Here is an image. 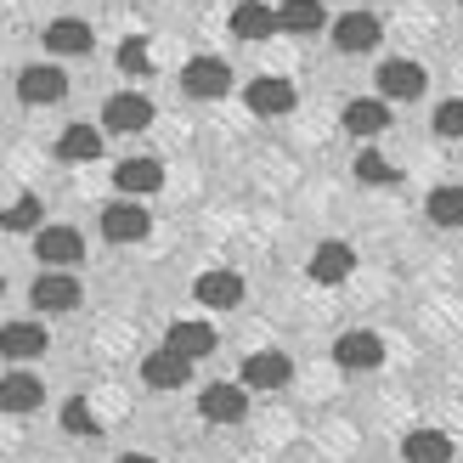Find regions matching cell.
Instances as JSON below:
<instances>
[{
	"instance_id": "14",
	"label": "cell",
	"mask_w": 463,
	"mask_h": 463,
	"mask_svg": "<svg viewBox=\"0 0 463 463\" xmlns=\"http://www.w3.org/2000/svg\"><path fill=\"white\" fill-rule=\"evenodd\" d=\"M294 379V362L283 356V351H254L249 362H243V384L249 390H283Z\"/></svg>"
},
{
	"instance_id": "12",
	"label": "cell",
	"mask_w": 463,
	"mask_h": 463,
	"mask_svg": "<svg viewBox=\"0 0 463 463\" xmlns=\"http://www.w3.org/2000/svg\"><path fill=\"white\" fill-rule=\"evenodd\" d=\"M198 412L210 424H238L243 412H249V384H210V390H203V402H198Z\"/></svg>"
},
{
	"instance_id": "6",
	"label": "cell",
	"mask_w": 463,
	"mask_h": 463,
	"mask_svg": "<svg viewBox=\"0 0 463 463\" xmlns=\"http://www.w3.org/2000/svg\"><path fill=\"white\" fill-rule=\"evenodd\" d=\"M277 29H283V17L266 0H238L232 6V40H271Z\"/></svg>"
},
{
	"instance_id": "25",
	"label": "cell",
	"mask_w": 463,
	"mask_h": 463,
	"mask_svg": "<svg viewBox=\"0 0 463 463\" xmlns=\"http://www.w3.org/2000/svg\"><path fill=\"white\" fill-rule=\"evenodd\" d=\"M277 17H283V34H317L322 29V0H283Z\"/></svg>"
},
{
	"instance_id": "7",
	"label": "cell",
	"mask_w": 463,
	"mask_h": 463,
	"mask_svg": "<svg viewBox=\"0 0 463 463\" xmlns=\"http://www.w3.org/2000/svg\"><path fill=\"white\" fill-rule=\"evenodd\" d=\"M424 68L419 62H412V57H390L384 68H379V90H384V97L390 102H412V97H424Z\"/></svg>"
},
{
	"instance_id": "18",
	"label": "cell",
	"mask_w": 463,
	"mask_h": 463,
	"mask_svg": "<svg viewBox=\"0 0 463 463\" xmlns=\"http://www.w3.org/2000/svg\"><path fill=\"white\" fill-rule=\"evenodd\" d=\"M165 345H170V351H181V356H210L215 351V328H210V322H187V317H181V322H170V334H165Z\"/></svg>"
},
{
	"instance_id": "20",
	"label": "cell",
	"mask_w": 463,
	"mask_h": 463,
	"mask_svg": "<svg viewBox=\"0 0 463 463\" xmlns=\"http://www.w3.org/2000/svg\"><path fill=\"white\" fill-rule=\"evenodd\" d=\"M57 158L62 165H90V158H102V130L90 125H68L62 142H57Z\"/></svg>"
},
{
	"instance_id": "1",
	"label": "cell",
	"mask_w": 463,
	"mask_h": 463,
	"mask_svg": "<svg viewBox=\"0 0 463 463\" xmlns=\"http://www.w3.org/2000/svg\"><path fill=\"white\" fill-rule=\"evenodd\" d=\"M102 125L119 130V136H136V130L153 125V102L142 97V90H113L108 108H102Z\"/></svg>"
},
{
	"instance_id": "24",
	"label": "cell",
	"mask_w": 463,
	"mask_h": 463,
	"mask_svg": "<svg viewBox=\"0 0 463 463\" xmlns=\"http://www.w3.org/2000/svg\"><path fill=\"white\" fill-rule=\"evenodd\" d=\"M0 402H6V412H34L45 402V390L34 373H6V384H0Z\"/></svg>"
},
{
	"instance_id": "28",
	"label": "cell",
	"mask_w": 463,
	"mask_h": 463,
	"mask_svg": "<svg viewBox=\"0 0 463 463\" xmlns=\"http://www.w3.org/2000/svg\"><path fill=\"white\" fill-rule=\"evenodd\" d=\"M435 136H447V142H463V97H452V102L435 108Z\"/></svg>"
},
{
	"instance_id": "29",
	"label": "cell",
	"mask_w": 463,
	"mask_h": 463,
	"mask_svg": "<svg viewBox=\"0 0 463 463\" xmlns=\"http://www.w3.org/2000/svg\"><path fill=\"white\" fill-rule=\"evenodd\" d=\"M62 430H68V435H97V412H90L80 396L62 402Z\"/></svg>"
},
{
	"instance_id": "16",
	"label": "cell",
	"mask_w": 463,
	"mask_h": 463,
	"mask_svg": "<svg viewBox=\"0 0 463 463\" xmlns=\"http://www.w3.org/2000/svg\"><path fill=\"white\" fill-rule=\"evenodd\" d=\"M351 266H356L351 243H317L306 271H311V283H345V277H351Z\"/></svg>"
},
{
	"instance_id": "2",
	"label": "cell",
	"mask_w": 463,
	"mask_h": 463,
	"mask_svg": "<svg viewBox=\"0 0 463 463\" xmlns=\"http://www.w3.org/2000/svg\"><path fill=\"white\" fill-rule=\"evenodd\" d=\"M181 85H187V97L215 102V97H226V90H232V68L221 57H193L187 68H181Z\"/></svg>"
},
{
	"instance_id": "32",
	"label": "cell",
	"mask_w": 463,
	"mask_h": 463,
	"mask_svg": "<svg viewBox=\"0 0 463 463\" xmlns=\"http://www.w3.org/2000/svg\"><path fill=\"white\" fill-rule=\"evenodd\" d=\"M119 463H153V458H142V452H125V458H119Z\"/></svg>"
},
{
	"instance_id": "11",
	"label": "cell",
	"mask_w": 463,
	"mask_h": 463,
	"mask_svg": "<svg viewBox=\"0 0 463 463\" xmlns=\"http://www.w3.org/2000/svg\"><path fill=\"white\" fill-rule=\"evenodd\" d=\"M147 210H142V203H108V210H102V238L108 243H142L147 238Z\"/></svg>"
},
{
	"instance_id": "3",
	"label": "cell",
	"mask_w": 463,
	"mask_h": 463,
	"mask_svg": "<svg viewBox=\"0 0 463 463\" xmlns=\"http://www.w3.org/2000/svg\"><path fill=\"white\" fill-rule=\"evenodd\" d=\"M29 299H34V311H52V317H57V311H74V306H80V283H74L62 266H52V271L34 277Z\"/></svg>"
},
{
	"instance_id": "17",
	"label": "cell",
	"mask_w": 463,
	"mask_h": 463,
	"mask_svg": "<svg viewBox=\"0 0 463 463\" xmlns=\"http://www.w3.org/2000/svg\"><path fill=\"white\" fill-rule=\"evenodd\" d=\"M113 181H119V193H130V198H147V193H158V187H165V165H158V158H125Z\"/></svg>"
},
{
	"instance_id": "5",
	"label": "cell",
	"mask_w": 463,
	"mask_h": 463,
	"mask_svg": "<svg viewBox=\"0 0 463 463\" xmlns=\"http://www.w3.org/2000/svg\"><path fill=\"white\" fill-rule=\"evenodd\" d=\"M243 97H249V108L260 113V119H277V113H294L299 90H294L288 80H277V74H260L254 85H243Z\"/></svg>"
},
{
	"instance_id": "4",
	"label": "cell",
	"mask_w": 463,
	"mask_h": 463,
	"mask_svg": "<svg viewBox=\"0 0 463 463\" xmlns=\"http://www.w3.org/2000/svg\"><path fill=\"white\" fill-rule=\"evenodd\" d=\"M379 17L373 12H345V17H334V45L345 57H362V52H373L379 45Z\"/></svg>"
},
{
	"instance_id": "21",
	"label": "cell",
	"mask_w": 463,
	"mask_h": 463,
	"mask_svg": "<svg viewBox=\"0 0 463 463\" xmlns=\"http://www.w3.org/2000/svg\"><path fill=\"white\" fill-rule=\"evenodd\" d=\"M0 351L12 362H34L45 351V328L40 322H6V334H0Z\"/></svg>"
},
{
	"instance_id": "23",
	"label": "cell",
	"mask_w": 463,
	"mask_h": 463,
	"mask_svg": "<svg viewBox=\"0 0 463 463\" xmlns=\"http://www.w3.org/2000/svg\"><path fill=\"white\" fill-rule=\"evenodd\" d=\"M45 45H52L57 57H80V52H90V29L80 17H57L52 29H45Z\"/></svg>"
},
{
	"instance_id": "30",
	"label": "cell",
	"mask_w": 463,
	"mask_h": 463,
	"mask_svg": "<svg viewBox=\"0 0 463 463\" xmlns=\"http://www.w3.org/2000/svg\"><path fill=\"white\" fill-rule=\"evenodd\" d=\"M34 221H40V203L34 198L6 203V215H0V226H6V232H34Z\"/></svg>"
},
{
	"instance_id": "27",
	"label": "cell",
	"mask_w": 463,
	"mask_h": 463,
	"mask_svg": "<svg viewBox=\"0 0 463 463\" xmlns=\"http://www.w3.org/2000/svg\"><path fill=\"white\" fill-rule=\"evenodd\" d=\"M356 181H367V187H390V181H396V165H390V158H379L373 147H367V153L356 158Z\"/></svg>"
},
{
	"instance_id": "10",
	"label": "cell",
	"mask_w": 463,
	"mask_h": 463,
	"mask_svg": "<svg viewBox=\"0 0 463 463\" xmlns=\"http://www.w3.org/2000/svg\"><path fill=\"white\" fill-rule=\"evenodd\" d=\"M17 97L23 102H62L68 97V74H62V68H45V62H34V68H23V74H17Z\"/></svg>"
},
{
	"instance_id": "8",
	"label": "cell",
	"mask_w": 463,
	"mask_h": 463,
	"mask_svg": "<svg viewBox=\"0 0 463 463\" xmlns=\"http://www.w3.org/2000/svg\"><path fill=\"white\" fill-rule=\"evenodd\" d=\"M334 362L351 367V373H362V367H379V362H384V339L367 334V328H351V334L334 339Z\"/></svg>"
},
{
	"instance_id": "19",
	"label": "cell",
	"mask_w": 463,
	"mask_h": 463,
	"mask_svg": "<svg viewBox=\"0 0 463 463\" xmlns=\"http://www.w3.org/2000/svg\"><path fill=\"white\" fill-rule=\"evenodd\" d=\"M198 299H203V306H215V311H232L243 299V277L238 271H203L198 277Z\"/></svg>"
},
{
	"instance_id": "26",
	"label": "cell",
	"mask_w": 463,
	"mask_h": 463,
	"mask_svg": "<svg viewBox=\"0 0 463 463\" xmlns=\"http://www.w3.org/2000/svg\"><path fill=\"white\" fill-rule=\"evenodd\" d=\"M424 210L435 226H463V187H435Z\"/></svg>"
},
{
	"instance_id": "9",
	"label": "cell",
	"mask_w": 463,
	"mask_h": 463,
	"mask_svg": "<svg viewBox=\"0 0 463 463\" xmlns=\"http://www.w3.org/2000/svg\"><path fill=\"white\" fill-rule=\"evenodd\" d=\"M187 373H193V356L170 351V345H158L153 356H142V384H153V390H175V384H187Z\"/></svg>"
},
{
	"instance_id": "13",
	"label": "cell",
	"mask_w": 463,
	"mask_h": 463,
	"mask_svg": "<svg viewBox=\"0 0 463 463\" xmlns=\"http://www.w3.org/2000/svg\"><path fill=\"white\" fill-rule=\"evenodd\" d=\"M345 130L362 136V142H373L379 130H390V97H356V102H345Z\"/></svg>"
},
{
	"instance_id": "31",
	"label": "cell",
	"mask_w": 463,
	"mask_h": 463,
	"mask_svg": "<svg viewBox=\"0 0 463 463\" xmlns=\"http://www.w3.org/2000/svg\"><path fill=\"white\" fill-rule=\"evenodd\" d=\"M119 68H125V74H147V68H153L147 40H125V45H119Z\"/></svg>"
},
{
	"instance_id": "22",
	"label": "cell",
	"mask_w": 463,
	"mask_h": 463,
	"mask_svg": "<svg viewBox=\"0 0 463 463\" xmlns=\"http://www.w3.org/2000/svg\"><path fill=\"white\" fill-rule=\"evenodd\" d=\"M402 458L407 463H452V441L441 430H412L402 441Z\"/></svg>"
},
{
	"instance_id": "15",
	"label": "cell",
	"mask_w": 463,
	"mask_h": 463,
	"mask_svg": "<svg viewBox=\"0 0 463 463\" xmlns=\"http://www.w3.org/2000/svg\"><path fill=\"white\" fill-rule=\"evenodd\" d=\"M34 254L45 266H80V254H85V238L74 226H45L40 238H34Z\"/></svg>"
}]
</instances>
